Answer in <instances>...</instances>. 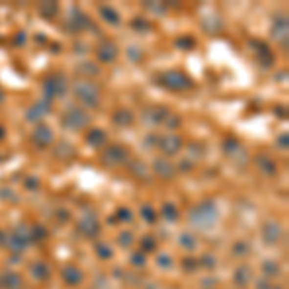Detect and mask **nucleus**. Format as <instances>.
<instances>
[{
  "label": "nucleus",
  "instance_id": "obj_1",
  "mask_svg": "<svg viewBox=\"0 0 289 289\" xmlns=\"http://www.w3.org/2000/svg\"><path fill=\"white\" fill-rule=\"evenodd\" d=\"M218 220H220V210L212 200H202L189 210V222L199 229H210L218 224Z\"/></svg>",
  "mask_w": 289,
  "mask_h": 289
},
{
  "label": "nucleus",
  "instance_id": "obj_2",
  "mask_svg": "<svg viewBox=\"0 0 289 289\" xmlns=\"http://www.w3.org/2000/svg\"><path fill=\"white\" fill-rule=\"evenodd\" d=\"M71 91L85 108H96L100 104V89L89 79H75Z\"/></svg>",
  "mask_w": 289,
  "mask_h": 289
},
{
  "label": "nucleus",
  "instance_id": "obj_3",
  "mask_svg": "<svg viewBox=\"0 0 289 289\" xmlns=\"http://www.w3.org/2000/svg\"><path fill=\"white\" fill-rule=\"evenodd\" d=\"M93 122L91 114L81 108V106H71L62 114V128L69 131H81V129L89 128Z\"/></svg>",
  "mask_w": 289,
  "mask_h": 289
},
{
  "label": "nucleus",
  "instance_id": "obj_4",
  "mask_svg": "<svg viewBox=\"0 0 289 289\" xmlns=\"http://www.w3.org/2000/svg\"><path fill=\"white\" fill-rule=\"evenodd\" d=\"M67 91V79H66L64 73H50L44 81H43V98L46 100H54V98H60L66 95Z\"/></svg>",
  "mask_w": 289,
  "mask_h": 289
},
{
  "label": "nucleus",
  "instance_id": "obj_5",
  "mask_svg": "<svg viewBox=\"0 0 289 289\" xmlns=\"http://www.w3.org/2000/svg\"><path fill=\"white\" fill-rule=\"evenodd\" d=\"M131 158L129 155V149L124 145H110L102 151L100 155V162L106 166V168H118V166H126Z\"/></svg>",
  "mask_w": 289,
  "mask_h": 289
},
{
  "label": "nucleus",
  "instance_id": "obj_6",
  "mask_svg": "<svg viewBox=\"0 0 289 289\" xmlns=\"http://www.w3.org/2000/svg\"><path fill=\"white\" fill-rule=\"evenodd\" d=\"M160 83L166 89L178 91V93H179V91H187L189 87H193L191 77L185 75V73L179 71V69H170V71H166L160 77Z\"/></svg>",
  "mask_w": 289,
  "mask_h": 289
},
{
  "label": "nucleus",
  "instance_id": "obj_7",
  "mask_svg": "<svg viewBox=\"0 0 289 289\" xmlns=\"http://www.w3.org/2000/svg\"><path fill=\"white\" fill-rule=\"evenodd\" d=\"M91 27V20L87 18V14H83L79 8H71L69 10V16L66 18V23H64V29H67L69 33H81L85 31V29H89Z\"/></svg>",
  "mask_w": 289,
  "mask_h": 289
},
{
  "label": "nucleus",
  "instance_id": "obj_8",
  "mask_svg": "<svg viewBox=\"0 0 289 289\" xmlns=\"http://www.w3.org/2000/svg\"><path fill=\"white\" fill-rule=\"evenodd\" d=\"M50 112H52V102L46 100V98H41L25 110V120L31 122V124H41V120L44 116H48Z\"/></svg>",
  "mask_w": 289,
  "mask_h": 289
},
{
  "label": "nucleus",
  "instance_id": "obj_9",
  "mask_svg": "<svg viewBox=\"0 0 289 289\" xmlns=\"http://www.w3.org/2000/svg\"><path fill=\"white\" fill-rule=\"evenodd\" d=\"M77 229H79L85 237H95L96 233L100 231V225H98V220H96L95 212H91V210L87 208V212L81 214V218H79V222H77Z\"/></svg>",
  "mask_w": 289,
  "mask_h": 289
},
{
  "label": "nucleus",
  "instance_id": "obj_10",
  "mask_svg": "<svg viewBox=\"0 0 289 289\" xmlns=\"http://www.w3.org/2000/svg\"><path fill=\"white\" fill-rule=\"evenodd\" d=\"M31 139H33V143H35L37 147H41V149H46V147H50V145L54 143V133H52V129L48 128V126H44V124H39L37 128L33 129Z\"/></svg>",
  "mask_w": 289,
  "mask_h": 289
},
{
  "label": "nucleus",
  "instance_id": "obj_11",
  "mask_svg": "<svg viewBox=\"0 0 289 289\" xmlns=\"http://www.w3.org/2000/svg\"><path fill=\"white\" fill-rule=\"evenodd\" d=\"M166 116H168V110L164 106H155V108H147L143 112L141 120H143V124L147 128H156V126H162Z\"/></svg>",
  "mask_w": 289,
  "mask_h": 289
},
{
  "label": "nucleus",
  "instance_id": "obj_12",
  "mask_svg": "<svg viewBox=\"0 0 289 289\" xmlns=\"http://www.w3.org/2000/svg\"><path fill=\"white\" fill-rule=\"evenodd\" d=\"M288 35H289L288 16H278V18L274 20V25H272V37H274L284 48H288Z\"/></svg>",
  "mask_w": 289,
  "mask_h": 289
},
{
  "label": "nucleus",
  "instance_id": "obj_13",
  "mask_svg": "<svg viewBox=\"0 0 289 289\" xmlns=\"http://www.w3.org/2000/svg\"><path fill=\"white\" fill-rule=\"evenodd\" d=\"M120 54V48L116 43L112 41H104L100 46H96V58L102 62V64H112Z\"/></svg>",
  "mask_w": 289,
  "mask_h": 289
},
{
  "label": "nucleus",
  "instance_id": "obj_14",
  "mask_svg": "<svg viewBox=\"0 0 289 289\" xmlns=\"http://www.w3.org/2000/svg\"><path fill=\"white\" fill-rule=\"evenodd\" d=\"M158 147H160V151L164 155L174 156L183 149V139L179 135H166V137H160Z\"/></svg>",
  "mask_w": 289,
  "mask_h": 289
},
{
  "label": "nucleus",
  "instance_id": "obj_15",
  "mask_svg": "<svg viewBox=\"0 0 289 289\" xmlns=\"http://www.w3.org/2000/svg\"><path fill=\"white\" fill-rule=\"evenodd\" d=\"M255 166L258 168V172L262 176H268V178H274L278 174V164L274 162V158L270 155H257L255 156Z\"/></svg>",
  "mask_w": 289,
  "mask_h": 289
},
{
  "label": "nucleus",
  "instance_id": "obj_16",
  "mask_svg": "<svg viewBox=\"0 0 289 289\" xmlns=\"http://www.w3.org/2000/svg\"><path fill=\"white\" fill-rule=\"evenodd\" d=\"M153 168H155V174H156L160 179H166V181L174 179V176H176V172H178V168L168 160V158H156L155 164H153Z\"/></svg>",
  "mask_w": 289,
  "mask_h": 289
},
{
  "label": "nucleus",
  "instance_id": "obj_17",
  "mask_svg": "<svg viewBox=\"0 0 289 289\" xmlns=\"http://www.w3.org/2000/svg\"><path fill=\"white\" fill-rule=\"evenodd\" d=\"M262 235H264V241L266 243H278L280 239H282V235H284V229H282V225L278 224V222H274V220H270V222H266L264 227H262Z\"/></svg>",
  "mask_w": 289,
  "mask_h": 289
},
{
  "label": "nucleus",
  "instance_id": "obj_18",
  "mask_svg": "<svg viewBox=\"0 0 289 289\" xmlns=\"http://www.w3.org/2000/svg\"><path fill=\"white\" fill-rule=\"evenodd\" d=\"M85 141H87V145H89L91 149H100V147L106 145L108 137H106V131H104V129L93 128V129H89V133L85 135Z\"/></svg>",
  "mask_w": 289,
  "mask_h": 289
},
{
  "label": "nucleus",
  "instance_id": "obj_19",
  "mask_svg": "<svg viewBox=\"0 0 289 289\" xmlns=\"http://www.w3.org/2000/svg\"><path fill=\"white\" fill-rule=\"evenodd\" d=\"M62 280L67 286H79L83 282V272L75 266V264H67L62 270Z\"/></svg>",
  "mask_w": 289,
  "mask_h": 289
},
{
  "label": "nucleus",
  "instance_id": "obj_20",
  "mask_svg": "<svg viewBox=\"0 0 289 289\" xmlns=\"http://www.w3.org/2000/svg\"><path fill=\"white\" fill-rule=\"evenodd\" d=\"M112 122L118 126V128H129L133 122H135V114L129 110V108H120L112 114Z\"/></svg>",
  "mask_w": 289,
  "mask_h": 289
},
{
  "label": "nucleus",
  "instance_id": "obj_21",
  "mask_svg": "<svg viewBox=\"0 0 289 289\" xmlns=\"http://www.w3.org/2000/svg\"><path fill=\"white\" fill-rule=\"evenodd\" d=\"M222 27H224V23H222L220 16H202V29L208 35H218L222 31Z\"/></svg>",
  "mask_w": 289,
  "mask_h": 289
},
{
  "label": "nucleus",
  "instance_id": "obj_22",
  "mask_svg": "<svg viewBox=\"0 0 289 289\" xmlns=\"http://www.w3.org/2000/svg\"><path fill=\"white\" fill-rule=\"evenodd\" d=\"M128 170L129 174L141 181H147L149 179V168L143 160H129L128 162Z\"/></svg>",
  "mask_w": 289,
  "mask_h": 289
},
{
  "label": "nucleus",
  "instance_id": "obj_23",
  "mask_svg": "<svg viewBox=\"0 0 289 289\" xmlns=\"http://www.w3.org/2000/svg\"><path fill=\"white\" fill-rule=\"evenodd\" d=\"M54 156L58 160H71L75 156V147L71 143H67V141H60L56 145V149H54Z\"/></svg>",
  "mask_w": 289,
  "mask_h": 289
},
{
  "label": "nucleus",
  "instance_id": "obj_24",
  "mask_svg": "<svg viewBox=\"0 0 289 289\" xmlns=\"http://www.w3.org/2000/svg\"><path fill=\"white\" fill-rule=\"evenodd\" d=\"M37 10H39V14H41L44 20H54V18L60 14L58 2H41V4L37 6Z\"/></svg>",
  "mask_w": 289,
  "mask_h": 289
},
{
  "label": "nucleus",
  "instance_id": "obj_25",
  "mask_svg": "<svg viewBox=\"0 0 289 289\" xmlns=\"http://www.w3.org/2000/svg\"><path fill=\"white\" fill-rule=\"evenodd\" d=\"M233 280H235V284L237 286H241V288H245V286H249L251 284V280H253V270L249 268V266H239L237 270H235V274H233Z\"/></svg>",
  "mask_w": 289,
  "mask_h": 289
},
{
  "label": "nucleus",
  "instance_id": "obj_26",
  "mask_svg": "<svg viewBox=\"0 0 289 289\" xmlns=\"http://www.w3.org/2000/svg\"><path fill=\"white\" fill-rule=\"evenodd\" d=\"M77 73L81 75L79 79H89V77L100 75V67L95 62H81V64L77 66Z\"/></svg>",
  "mask_w": 289,
  "mask_h": 289
},
{
  "label": "nucleus",
  "instance_id": "obj_27",
  "mask_svg": "<svg viewBox=\"0 0 289 289\" xmlns=\"http://www.w3.org/2000/svg\"><path fill=\"white\" fill-rule=\"evenodd\" d=\"M29 272H31V276L37 282H46L48 276H50V270H48V266L44 262H33Z\"/></svg>",
  "mask_w": 289,
  "mask_h": 289
},
{
  "label": "nucleus",
  "instance_id": "obj_28",
  "mask_svg": "<svg viewBox=\"0 0 289 289\" xmlns=\"http://www.w3.org/2000/svg\"><path fill=\"white\" fill-rule=\"evenodd\" d=\"M204 145L202 143H199V141H193L189 143V147H187V160L189 162H195V160H200L202 156H204Z\"/></svg>",
  "mask_w": 289,
  "mask_h": 289
},
{
  "label": "nucleus",
  "instance_id": "obj_29",
  "mask_svg": "<svg viewBox=\"0 0 289 289\" xmlns=\"http://www.w3.org/2000/svg\"><path fill=\"white\" fill-rule=\"evenodd\" d=\"M100 18L106 22V23H112V25H120V16L118 12L112 8V6H100Z\"/></svg>",
  "mask_w": 289,
  "mask_h": 289
},
{
  "label": "nucleus",
  "instance_id": "obj_30",
  "mask_svg": "<svg viewBox=\"0 0 289 289\" xmlns=\"http://www.w3.org/2000/svg\"><path fill=\"white\" fill-rule=\"evenodd\" d=\"M160 216L164 220H168V222H176L178 216H179V212H178V208L172 202H164L160 208Z\"/></svg>",
  "mask_w": 289,
  "mask_h": 289
},
{
  "label": "nucleus",
  "instance_id": "obj_31",
  "mask_svg": "<svg viewBox=\"0 0 289 289\" xmlns=\"http://www.w3.org/2000/svg\"><path fill=\"white\" fill-rule=\"evenodd\" d=\"M4 243L10 247V251H14V253H22V251H25V243L22 241V239H18L14 233H10V235H6V239H4Z\"/></svg>",
  "mask_w": 289,
  "mask_h": 289
},
{
  "label": "nucleus",
  "instance_id": "obj_32",
  "mask_svg": "<svg viewBox=\"0 0 289 289\" xmlns=\"http://www.w3.org/2000/svg\"><path fill=\"white\" fill-rule=\"evenodd\" d=\"M2 286L6 289H18L22 288V278L18 276V274H4L2 276Z\"/></svg>",
  "mask_w": 289,
  "mask_h": 289
},
{
  "label": "nucleus",
  "instance_id": "obj_33",
  "mask_svg": "<svg viewBox=\"0 0 289 289\" xmlns=\"http://www.w3.org/2000/svg\"><path fill=\"white\" fill-rule=\"evenodd\" d=\"M179 245L183 249H187V251H195L197 249V237L193 233H189V231H183L179 235Z\"/></svg>",
  "mask_w": 289,
  "mask_h": 289
},
{
  "label": "nucleus",
  "instance_id": "obj_34",
  "mask_svg": "<svg viewBox=\"0 0 289 289\" xmlns=\"http://www.w3.org/2000/svg\"><path fill=\"white\" fill-rule=\"evenodd\" d=\"M174 44H176V48H179V50H191L193 46H195V39L189 37V35H183V37H178V39L174 41Z\"/></svg>",
  "mask_w": 289,
  "mask_h": 289
},
{
  "label": "nucleus",
  "instance_id": "obj_35",
  "mask_svg": "<svg viewBox=\"0 0 289 289\" xmlns=\"http://www.w3.org/2000/svg\"><path fill=\"white\" fill-rule=\"evenodd\" d=\"M222 149H224V153L231 158L239 149H241V143L237 141V139H225L224 143H222Z\"/></svg>",
  "mask_w": 289,
  "mask_h": 289
},
{
  "label": "nucleus",
  "instance_id": "obj_36",
  "mask_svg": "<svg viewBox=\"0 0 289 289\" xmlns=\"http://www.w3.org/2000/svg\"><path fill=\"white\" fill-rule=\"evenodd\" d=\"M258 62L262 67H272L274 62H276V58H274V54H272V50L270 48H266V50H262V52H258Z\"/></svg>",
  "mask_w": 289,
  "mask_h": 289
},
{
  "label": "nucleus",
  "instance_id": "obj_37",
  "mask_svg": "<svg viewBox=\"0 0 289 289\" xmlns=\"http://www.w3.org/2000/svg\"><path fill=\"white\" fill-rule=\"evenodd\" d=\"M141 216L145 218V222H149V224H155L156 222V210L151 206V204H143L141 206Z\"/></svg>",
  "mask_w": 289,
  "mask_h": 289
},
{
  "label": "nucleus",
  "instance_id": "obj_38",
  "mask_svg": "<svg viewBox=\"0 0 289 289\" xmlns=\"http://www.w3.org/2000/svg\"><path fill=\"white\" fill-rule=\"evenodd\" d=\"M162 126H166L168 129H178L181 126V118H179L178 114H170V112H168V116L164 118Z\"/></svg>",
  "mask_w": 289,
  "mask_h": 289
},
{
  "label": "nucleus",
  "instance_id": "obj_39",
  "mask_svg": "<svg viewBox=\"0 0 289 289\" xmlns=\"http://www.w3.org/2000/svg\"><path fill=\"white\" fill-rule=\"evenodd\" d=\"M249 253H251V245H249V243L239 241V243L233 245V255H235V257H247Z\"/></svg>",
  "mask_w": 289,
  "mask_h": 289
},
{
  "label": "nucleus",
  "instance_id": "obj_40",
  "mask_svg": "<svg viewBox=\"0 0 289 289\" xmlns=\"http://www.w3.org/2000/svg\"><path fill=\"white\" fill-rule=\"evenodd\" d=\"M141 249H143V251H147V253H153V251L156 249V239H155L153 235L143 237V239H141Z\"/></svg>",
  "mask_w": 289,
  "mask_h": 289
},
{
  "label": "nucleus",
  "instance_id": "obj_41",
  "mask_svg": "<svg viewBox=\"0 0 289 289\" xmlns=\"http://www.w3.org/2000/svg\"><path fill=\"white\" fill-rule=\"evenodd\" d=\"M118 243H120L124 249H128V247H131V245L135 243V237H133L131 231H122L120 237H118Z\"/></svg>",
  "mask_w": 289,
  "mask_h": 289
},
{
  "label": "nucleus",
  "instance_id": "obj_42",
  "mask_svg": "<svg viewBox=\"0 0 289 289\" xmlns=\"http://www.w3.org/2000/svg\"><path fill=\"white\" fill-rule=\"evenodd\" d=\"M131 25H133V29H139V31H151L153 29V25H151V22H147V20H143V18H135L133 22H131Z\"/></svg>",
  "mask_w": 289,
  "mask_h": 289
},
{
  "label": "nucleus",
  "instance_id": "obj_43",
  "mask_svg": "<svg viewBox=\"0 0 289 289\" xmlns=\"http://www.w3.org/2000/svg\"><path fill=\"white\" fill-rule=\"evenodd\" d=\"M262 270H264V274H266L268 278H272V276H278V272H280V266H278L276 262L268 260V262H264V264H262Z\"/></svg>",
  "mask_w": 289,
  "mask_h": 289
},
{
  "label": "nucleus",
  "instance_id": "obj_44",
  "mask_svg": "<svg viewBox=\"0 0 289 289\" xmlns=\"http://www.w3.org/2000/svg\"><path fill=\"white\" fill-rule=\"evenodd\" d=\"M114 218H118L120 222H131L133 220V214H131V210L126 208V206H120L118 210H116V216Z\"/></svg>",
  "mask_w": 289,
  "mask_h": 289
},
{
  "label": "nucleus",
  "instance_id": "obj_45",
  "mask_svg": "<svg viewBox=\"0 0 289 289\" xmlns=\"http://www.w3.org/2000/svg\"><path fill=\"white\" fill-rule=\"evenodd\" d=\"M46 237H48V233H46L44 227H41V225H33L31 227V239H35V241H43V239H46Z\"/></svg>",
  "mask_w": 289,
  "mask_h": 289
},
{
  "label": "nucleus",
  "instance_id": "obj_46",
  "mask_svg": "<svg viewBox=\"0 0 289 289\" xmlns=\"http://www.w3.org/2000/svg\"><path fill=\"white\" fill-rule=\"evenodd\" d=\"M156 262H158V266H160V268L168 270V268H172V264H174V258L170 257V255H166V253H160V255L156 257Z\"/></svg>",
  "mask_w": 289,
  "mask_h": 289
},
{
  "label": "nucleus",
  "instance_id": "obj_47",
  "mask_svg": "<svg viewBox=\"0 0 289 289\" xmlns=\"http://www.w3.org/2000/svg\"><path fill=\"white\" fill-rule=\"evenodd\" d=\"M128 56L131 62H139V60H143V48H139V46H129Z\"/></svg>",
  "mask_w": 289,
  "mask_h": 289
},
{
  "label": "nucleus",
  "instance_id": "obj_48",
  "mask_svg": "<svg viewBox=\"0 0 289 289\" xmlns=\"http://www.w3.org/2000/svg\"><path fill=\"white\" fill-rule=\"evenodd\" d=\"M131 264H133L135 268H141V266L147 264V257L143 255V251H137V253L131 255Z\"/></svg>",
  "mask_w": 289,
  "mask_h": 289
},
{
  "label": "nucleus",
  "instance_id": "obj_49",
  "mask_svg": "<svg viewBox=\"0 0 289 289\" xmlns=\"http://www.w3.org/2000/svg\"><path fill=\"white\" fill-rule=\"evenodd\" d=\"M95 253L100 258H112V249H110L108 245H104V243L96 245V247H95Z\"/></svg>",
  "mask_w": 289,
  "mask_h": 289
},
{
  "label": "nucleus",
  "instance_id": "obj_50",
  "mask_svg": "<svg viewBox=\"0 0 289 289\" xmlns=\"http://www.w3.org/2000/svg\"><path fill=\"white\" fill-rule=\"evenodd\" d=\"M145 8H149V10H153L155 14H166V10H168V6L166 4H153V2H147L145 4Z\"/></svg>",
  "mask_w": 289,
  "mask_h": 289
},
{
  "label": "nucleus",
  "instance_id": "obj_51",
  "mask_svg": "<svg viewBox=\"0 0 289 289\" xmlns=\"http://www.w3.org/2000/svg\"><path fill=\"white\" fill-rule=\"evenodd\" d=\"M158 143H160V137L158 135H147V139H145V147L147 149H156Z\"/></svg>",
  "mask_w": 289,
  "mask_h": 289
},
{
  "label": "nucleus",
  "instance_id": "obj_52",
  "mask_svg": "<svg viewBox=\"0 0 289 289\" xmlns=\"http://www.w3.org/2000/svg\"><path fill=\"white\" fill-rule=\"evenodd\" d=\"M200 262H202V266H206V268H214L216 266V258L212 257V255H204V257L200 258Z\"/></svg>",
  "mask_w": 289,
  "mask_h": 289
},
{
  "label": "nucleus",
  "instance_id": "obj_53",
  "mask_svg": "<svg viewBox=\"0 0 289 289\" xmlns=\"http://www.w3.org/2000/svg\"><path fill=\"white\" fill-rule=\"evenodd\" d=\"M25 189H29V191L39 189V179H37V178H27V179H25Z\"/></svg>",
  "mask_w": 289,
  "mask_h": 289
},
{
  "label": "nucleus",
  "instance_id": "obj_54",
  "mask_svg": "<svg viewBox=\"0 0 289 289\" xmlns=\"http://www.w3.org/2000/svg\"><path fill=\"white\" fill-rule=\"evenodd\" d=\"M288 139H289L288 133L280 135V137H278V147H280V149H288Z\"/></svg>",
  "mask_w": 289,
  "mask_h": 289
},
{
  "label": "nucleus",
  "instance_id": "obj_55",
  "mask_svg": "<svg viewBox=\"0 0 289 289\" xmlns=\"http://www.w3.org/2000/svg\"><path fill=\"white\" fill-rule=\"evenodd\" d=\"M25 39H27V37H25V31H20V33H18V35H16V39H14V43L22 46V44H25Z\"/></svg>",
  "mask_w": 289,
  "mask_h": 289
},
{
  "label": "nucleus",
  "instance_id": "obj_56",
  "mask_svg": "<svg viewBox=\"0 0 289 289\" xmlns=\"http://www.w3.org/2000/svg\"><path fill=\"white\" fill-rule=\"evenodd\" d=\"M179 170H181V172H189V170H193V162H189L187 158H185V160H181V164H179Z\"/></svg>",
  "mask_w": 289,
  "mask_h": 289
},
{
  "label": "nucleus",
  "instance_id": "obj_57",
  "mask_svg": "<svg viewBox=\"0 0 289 289\" xmlns=\"http://www.w3.org/2000/svg\"><path fill=\"white\" fill-rule=\"evenodd\" d=\"M258 289H282V288H278V286H274V284H270V282H260V284H258Z\"/></svg>",
  "mask_w": 289,
  "mask_h": 289
},
{
  "label": "nucleus",
  "instance_id": "obj_58",
  "mask_svg": "<svg viewBox=\"0 0 289 289\" xmlns=\"http://www.w3.org/2000/svg\"><path fill=\"white\" fill-rule=\"evenodd\" d=\"M183 264H185V270H189V272H193V270L197 268V266H195L197 262H195V260H189V258H185V260H183Z\"/></svg>",
  "mask_w": 289,
  "mask_h": 289
},
{
  "label": "nucleus",
  "instance_id": "obj_59",
  "mask_svg": "<svg viewBox=\"0 0 289 289\" xmlns=\"http://www.w3.org/2000/svg\"><path fill=\"white\" fill-rule=\"evenodd\" d=\"M75 52H77V54H79V52L85 54V52H87V46H85L83 43H77V44H75Z\"/></svg>",
  "mask_w": 289,
  "mask_h": 289
},
{
  "label": "nucleus",
  "instance_id": "obj_60",
  "mask_svg": "<svg viewBox=\"0 0 289 289\" xmlns=\"http://www.w3.org/2000/svg\"><path fill=\"white\" fill-rule=\"evenodd\" d=\"M6 137V131H4V126H0V141Z\"/></svg>",
  "mask_w": 289,
  "mask_h": 289
},
{
  "label": "nucleus",
  "instance_id": "obj_61",
  "mask_svg": "<svg viewBox=\"0 0 289 289\" xmlns=\"http://www.w3.org/2000/svg\"><path fill=\"white\" fill-rule=\"evenodd\" d=\"M4 102V91H2V87H0V104Z\"/></svg>",
  "mask_w": 289,
  "mask_h": 289
},
{
  "label": "nucleus",
  "instance_id": "obj_62",
  "mask_svg": "<svg viewBox=\"0 0 289 289\" xmlns=\"http://www.w3.org/2000/svg\"><path fill=\"white\" fill-rule=\"evenodd\" d=\"M0 160H2V158H0Z\"/></svg>",
  "mask_w": 289,
  "mask_h": 289
}]
</instances>
